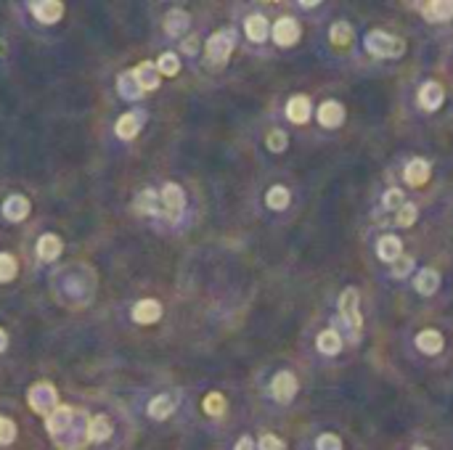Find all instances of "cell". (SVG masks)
Returning a JSON list of instances; mask_svg holds the SVG:
<instances>
[{
    "label": "cell",
    "mask_w": 453,
    "mask_h": 450,
    "mask_svg": "<svg viewBox=\"0 0 453 450\" xmlns=\"http://www.w3.org/2000/svg\"><path fill=\"white\" fill-rule=\"evenodd\" d=\"M236 450H254V442L249 437H241L239 442H236Z\"/></svg>",
    "instance_id": "cell-41"
},
{
    "label": "cell",
    "mask_w": 453,
    "mask_h": 450,
    "mask_svg": "<svg viewBox=\"0 0 453 450\" xmlns=\"http://www.w3.org/2000/svg\"><path fill=\"white\" fill-rule=\"evenodd\" d=\"M427 22H451L453 19V0H435V3H427L424 8H422Z\"/></svg>",
    "instance_id": "cell-16"
},
{
    "label": "cell",
    "mask_w": 453,
    "mask_h": 450,
    "mask_svg": "<svg viewBox=\"0 0 453 450\" xmlns=\"http://www.w3.org/2000/svg\"><path fill=\"white\" fill-rule=\"evenodd\" d=\"M16 440V424L0 416V445H11Z\"/></svg>",
    "instance_id": "cell-37"
},
{
    "label": "cell",
    "mask_w": 453,
    "mask_h": 450,
    "mask_svg": "<svg viewBox=\"0 0 453 450\" xmlns=\"http://www.w3.org/2000/svg\"><path fill=\"white\" fill-rule=\"evenodd\" d=\"M160 201H162V212L170 217V220H178L183 215V207H186V196H183V188L178 183H164L160 191Z\"/></svg>",
    "instance_id": "cell-4"
},
{
    "label": "cell",
    "mask_w": 453,
    "mask_h": 450,
    "mask_svg": "<svg viewBox=\"0 0 453 450\" xmlns=\"http://www.w3.org/2000/svg\"><path fill=\"white\" fill-rule=\"evenodd\" d=\"M160 318H162V304L157 302V300H141V302H135V307H133L135 323L148 326V323H157Z\"/></svg>",
    "instance_id": "cell-13"
},
{
    "label": "cell",
    "mask_w": 453,
    "mask_h": 450,
    "mask_svg": "<svg viewBox=\"0 0 453 450\" xmlns=\"http://www.w3.org/2000/svg\"><path fill=\"white\" fill-rule=\"evenodd\" d=\"M135 210L141 212V215H160V212H162L160 194H157L154 188H146V191H141V194L135 196Z\"/></svg>",
    "instance_id": "cell-22"
},
{
    "label": "cell",
    "mask_w": 453,
    "mask_h": 450,
    "mask_svg": "<svg viewBox=\"0 0 453 450\" xmlns=\"http://www.w3.org/2000/svg\"><path fill=\"white\" fill-rule=\"evenodd\" d=\"M329 38H332L334 45H347V42L353 40V29H350V24H345V22H337V24L332 26V32H329Z\"/></svg>",
    "instance_id": "cell-33"
},
{
    "label": "cell",
    "mask_w": 453,
    "mask_h": 450,
    "mask_svg": "<svg viewBox=\"0 0 453 450\" xmlns=\"http://www.w3.org/2000/svg\"><path fill=\"white\" fill-rule=\"evenodd\" d=\"M416 217H419V210H416L413 204H408V201H406V204L398 210V217H395V220H398L400 228H408V225L416 223Z\"/></svg>",
    "instance_id": "cell-35"
},
{
    "label": "cell",
    "mask_w": 453,
    "mask_h": 450,
    "mask_svg": "<svg viewBox=\"0 0 453 450\" xmlns=\"http://www.w3.org/2000/svg\"><path fill=\"white\" fill-rule=\"evenodd\" d=\"M260 450H286L284 440L276 435H263L260 437Z\"/></svg>",
    "instance_id": "cell-40"
},
{
    "label": "cell",
    "mask_w": 453,
    "mask_h": 450,
    "mask_svg": "<svg viewBox=\"0 0 453 450\" xmlns=\"http://www.w3.org/2000/svg\"><path fill=\"white\" fill-rule=\"evenodd\" d=\"M117 93H120L122 98H128V101H138L144 91H141V85H138L133 72H122L120 77H117Z\"/></svg>",
    "instance_id": "cell-23"
},
{
    "label": "cell",
    "mask_w": 453,
    "mask_h": 450,
    "mask_svg": "<svg viewBox=\"0 0 453 450\" xmlns=\"http://www.w3.org/2000/svg\"><path fill=\"white\" fill-rule=\"evenodd\" d=\"M59 254H61V238L56 233H45V236L38 238V257L43 263H54V260H59Z\"/></svg>",
    "instance_id": "cell-20"
},
{
    "label": "cell",
    "mask_w": 453,
    "mask_h": 450,
    "mask_svg": "<svg viewBox=\"0 0 453 450\" xmlns=\"http://www.w3.org/2000/svg\"><path fill=\"white\" fill-rule=\"evenodd\" d=\"M27 215H29V201L22 196V194H14V196L6 199V204H3V217H6V220L22 223Z\"/></svg>",
    "instance_id": "cell-14"
},
{
    "label": "cell",
    "mask_w": 453,
    "mask_h": 450,
    "mask_svg": "<svg viewBox=\"0 0 453 450\" xmlns=\"http://www.w3.org/2000/svg\"><path fill=\"white\" fill-rule=\"evenodd\" d=\"M236 45V32L233 29H220L207 40V59L210 64H226L231 51Z\"/></svg>",
    "instance_id": "cell-2"
},
{
    "label": "cell",
    "mask_w": 453,
    "mask_h": 450,
    "mask_svg": "<svg viewBox=\"0 0 453 450\" xmlns=\"http://www.w3.org/2000/svg\"><path fill=\"white\" fill-rule=\"evenodd\" d=\"M318 122L323 127H339L345 122V106L339 101H323L318 106Z\"/></svg>",
    "instance_id": "cell-12"
},
{
    "label": "cell",
    "mask_w": 453,
    "mask_h": 450,
    "mask_svg": "<svg viewBox=\"0 0 453 450\" xmlns=\"http://www.w3.org/2000/svg\"><path fill=\"white\" fill-rule=\"evenodd\" d=\"M286 143H289V138H286V132L284 130H270L266 138V146L273 151V154H281L284 148H286Z\"/></svg>",
    "instance_id": "cell-34"
},
{
    "label": "cell",
    "mask_w": 453,
    "mask_h": 450,
    "mask_svg": "<svg viewBox=\"0 0 453 450\" xmlns=\"http://www.w3.org/2000/svg\"><path fill=\"white\" fill-rule=\"evenodd\" d=\"M443 344H445V339H443V334L438 329H424L419 331V336H416V347L424 355H438L440 350H443Z\"/></svg>",
    "instance_id": "cell-17"
},
{
    "label": "cell",
    "mask_w": 453,
    "mask_h": 450,
    "mask_svg": "<svg viewBox=\"0 0 453 450\" xmlns=\"http://www.w3.org/2000/svg\"><path fill=\"white\" fill-rule=\"evenodd\" d=\"M29 405L35 413H43V416H48L51 410L59 405V395H56V387L48 382H38L32 389H29Z\"/></svg>",
    "instance_id": "cell-3"
},
{
    "label": "cell",
    "mask_w": 453,
    "mask_h": 450,
    "mask_svg": "<svg viewBox=\"0 0 453 450\" xmlns=\"http://www.w3.org/2000/svg\"><path fill=\"white\" fill-rule=\"evenodd\" d=\"M244 29H247V38L252 40V42H263V40L270 35V24H268V19L263 16V13H252V16H247Z\"/></svg>",
    "instance_id": "cell-18"
},
{
    "label": "cell",
    "mask_w": 453,
    "mask_h": 450,
    "mask_svg": "<svg viewBox=\"0 0 453 450\" xmlns=\"http://www.w3.org/2000/svg\"><path fill=\"white\" fill-rule=\"evenodd\" d=\"M204 410L210 416H223L226 413V397L220 395V392H210V395L204 397Z\"/></svg>",
    "instance_id": "cell-32"
},
{
    "label": "cell",
    "mask_w": 453,
    "mask_h": 450,
    "mask_svg": "<svg viewBox=\"0 0 453 450\" xmlns=\"http://www.w3.org/2000/svg\"><path fill=\"white\" fill-rule=\"evenodd\" d=\"M29 11L35 13V19L43 22V24H56L64 16V6L59 0H32Z\"/></svg>",
    "instance_id": "cell-8"
},
{
    "label": "cell",
    "mask_w": 453,
    "mask_h": 450,
    "mask_svg": "<svg viewBox=\"0 0 453 450\" xmlns=\"http://www.w3.org/2000/svg\"><path fill=\"white\" fill-rule=\"evenodd\" d=\"M316 344H318V350L323 355H337V352L342 350V336H339V331L337 329H326L318 334Z\"/></svg>",
    "instance_id": "cell-25"
},
{
    "label": "cell",
    "mask_w": 453,
    "mask_h": 450,
    "mask_svg": "<svg viewBox=\"0 0 453 450\" xmlns=\"http://www.w3.org/2000/svg\"><path fill=\"white\" fill-rule=\"evenodd\" d=\"M286 117L292 119L294 125H302L310 119V98L307 95H292L286 104Z\"/></svg>",
    "instance_id": "cell-21"
},
{
    "label": "cell",
    "mask_w": 453,
    "mask_h": 450,
    "mask_svg": "<svg viewBox=\"0 0 453 450\" xmlns=\"http://www.w3.org/2000/svg\"><path fill=\"white\" fill-rule=\"evenodd\" d=\"M157 69H160L162 77H175L181 72V59L175 53H162L160 61H157Z\"/></svg>",
    "instance_id": "cell-30"
},
{
    "label": "cell",
    "mask_w": 453,
    "mask_h": 450,
    "mask_svg": "<svg viewBox=\"0 0 453 450\" xmlns=\"http://www.w3.org/2000/svg\"><path fill=\"white\" fill-rule=\"evenodd\" d=\"M443 101H445V91H443L440 82H424L422 85V91H419V104H422V109L435 111V109L443 106Z\"/></svg>",
    "instance_id": "cell-11"
},
{
    "label": "cell",
    "mask_w": 453,
    "mask_h": 450,
    "mask_svg": "<svg viewBox=\"0 0 453 450\" xmlns=\"http://www.w3.org/2000/svg\"><path fill=\"white\" fill-rule=\"evenodd\" d=\"M270 392H273V397L279 403H292V397L297 395V376H294L292 371L276 373L273 382H270Z\"/></svg>",
    "instance_id": "cell-7"
},
{
    "label": "cell",
    "mask_w": 453,
    "mask_h": 450,
    "mask_svg": "<svg viewBox=\"0 0 453 450\" xmlns=\"http://www.w3.org/2000/svg\"><path fill=\"white\" fill-rule=\"evenodd\" d=\"M16 273H19V267H16L14 254H8V251H0V284H8V281H14Z\"/></svg>",
    "instance_id": "cell-31"
},
{
    "label": "cell",
    "mask_w": 453,
    "mask_h": 450,
    "mask_svg": "<svg viewBox=\"0 0 453 450\" xmlns=\"http://www.w3.org/2000/svg\"><path fill=\"white\" fill-rule=\"evenodd\" d=\"M358 289H345L342 291V297H339V318L347 323V329L353 331H360L363 326V318H360V310H358Z\"/></svg>",
    "instance_id": "cell-5"
},
{
    "label": "cell",
    "mask_w": 453,
    "mask_h": 450,
    "mask_svg": "<svg viewBox=\"0 0 453 450\" xmlns=\"http://www.w3.org/2000/svg\"><path fill=\"white\" fill-rule=\"evenodd\" d=\"M363 45H366V51L371 56H379V59H400L406 53V42L395 38V35H387L382 29L369 32L366 40H363Z\"/></svg>",
    "instance_id": "cell-1"
},
{
    "label": "cell",
    "mask_w": 453,
    "mask_h": 450,
    "mask_svg": "<svg viewBox=\"0 0 453 450\" xmlns=\"http://www.w3.org/2000/svg\"><path fill=\"white\" fill-rule=\"evenodd\" d=\"M411 450H429V448H424V445H416V448H411Z\"/></svg>",
    "instance_id": "cell-44"
},
{
    "label": "cell",
    "mask_w": 453,
    "mask_h": 450,
    "mask_svg": "<svg viewBox=\"0 0 453 450\" xmlns=\"http://www.w3.org/2000/svg\"><path fill=\"white\" fill-rule=\"evenodd\" d=\"M316 450H342V440L332 432H326V435H321L316 440Z\"/></svg>",
    "instance_id": "cell-38"
},
{
    "label": "cell",
    "mask_w": 453,
    "mask_h": 450,
    "mask_svg": "<svg viewBox=\"0 0 453 450\" xmlns=\"http://www.w3.org/2000/svg\"><path fill=\"white\" fill-rule=\"evenodd\" d=\"M382 204H385L387 210H400L406 201H403V191H398V188H390L385 194V199H382Z\"/></svg>",
    "instance_id": "cell-39"
},
{
    "label": "cell",
    "mask_w": 453,
    "mask_h": 450,
    "mask_svg": "<svg viewBox=\"0 0 453 450\" xmlns=\"http://www.w3.org/2000/svg\"><path fill=\"white\" fill-rule=\"evenodd\" d=\"M188 13L181 11V8H173V11L167 13V19H164V29H167V35H173V38H178V35H183L188 29Z\"/></svg>",
    "instance_id": "cell-28"
},
{
    "label": "cell",
    "mask_w": 453,
    "mask_h": 450,
    "mask_svg": "<svg viewBox=\"0 0 453 450\" xmlns=\"http://www.w3.org/2000/svg\"><path fill=\"white\" fill-rule=\"evenodd\" d=\"M144 111H128V114H122L120 119H117V125H114V132L120 135L122 141H130V138H135L138 135V130L144 127Z\"/></svg>",
    "instance_id": "cell-9"
},
{
    "label": "cell",
    "mask_w": 453,
    "mask_h": 450,
    "mask_svg": "<svg viewBox=\"0 0 453 450\" xmlns=\"http://www.w3.org/2000/svg\"><path fill=\"white\" fill-rule=\"evenodd\" d=\"M135 79H138V85H141V91H157L162 82V75L157 64H151V61H141V64L133 69Z\"/></svg>",
    "instance_id": "cell-10"
},
{
    "label": "cell",
    "mask_w": 453,
    "mask_h": 450,
    "mask_svg": "<svg viewBox=\"0 0 453 450\" xmlns=\"http://www.w3.org/2000/svg\"><path fill=\"white\" fill-rule=\"evenodd\" d=\"M6 347H8V334H6V331L0 329V352H3Z\"/></svg>",
    "instance_id": "cell-42"
},
{
    "label": "cell",
    "mask_w": 453,
    "mask_h": 450,
    "mask_svg": "<svg viewBox=\"0 0 453 450\" xmlns=\"http://www.w3.org/2000/svg\"><path fill=\"white\" fill-rule=\"evenodd\" d=\"M270 38H273V42L281 45V48H289V45H294V42L300 40V24L294 22L292 16H284V19H279V22L273 24Z\"/></svg>",
    "instance_id": "cell-6"
},
{
    "label": "cell",
    "mask_w": 453,
    "mask_h": 450,
    "mask_svg": "<svg viewBox=\"0 0 453 450\" xmlns=\"http://www.w3.org/2000/svg\"><path fill=\"white\" fill-rule=\"evenodd\" d=\"M173 410H175V397H170V395H157L151 403H148V416L157 419V421L167 419Z\"/></svg>",
    "instance_id": "cell-27"
},
{
    "label": "cell",
    "mask_w": 453,
    "mask_h": 450,
    "mask_svg": "<svg viewBox=\"0 0 453 450\" xmlns=\"http://www.w3.org/2000/svg\"><path fill=\"white\" fill-rule=\"evenodd\" d=\"M112 437V421H109L107 416H93L91 421H88V440L91 442H104Z\"/></svg>",
    "instance_id": "cell-24"
},
{
    "label": "cell",
    "mask_w": 453,
    "mask_h": 450,
    "mask_svg": "<svg viewBox=\"0 0 453 450\" xmlns=\"http://www.w3.org/2000/svg\"><path fill=\"white\" fill-rule=\"evenodd\" d=\"M440 286V273L438 270H432V267H424L419 276H416V291L422 294V297H429V294H435Z\"/></svg>",
    "instance_id": "cell-26"
},
{
    "label": "cell",
    "mask_w": 453,
    "mask_h": 450,
    "mask_svg": "<svg viewBox=\"0 0 453 450\" xmlns=\"http://www.w3.org/2000/svg\"><path fill=\"white\" fill-rule=\"evenodd\" d=\"M266 204L270 210H279V212L286 210V207H289V191H286L284 185H273V188L268 191Z\"/></svg>",
    "instance_id": "cell-29"
},
{
    "label": "cell",
    "mask_w": 453,
    "mask_h": 450,
    "mask_svg": "<svg viewBox=\"0 0 453 450\" xmlns=\"http://www.w3.org/2000/svg\"><path fill=\"white\" fill-rule=\"evenodd\" d=\"M376 254H379V260L392 265L403 254V241L398 236H382L376 241Z\"/></svg>",
    "instance_id": "cell-19"
},
{
    "label": "cell",
    "mask_w": 453,
    "mask_h": 450,
    "mask_svg": "<svg viewBox=\"0 0 453 450\" xmlns=\"http://www.w3.org/2000/svg\"><path fill=\"white\" fill-rule=\"evenodd\" d=\"M411 267H413V257L400 254L398 260L392 263V278H406L408 273H411Z\"/></svg>",
    "instance_id": "cell-36"
},
{
    "label": "cell",
    "mask_w": 453,
    "mask_h": 450,
    "mask_svg": "<svg viewBox=\"0 0 453 450\" xmlns=\"http://www.w3.org/2000/svg\"><path fill=\"white\" fill-rule=\"evenodd\" d=\"M183 48H186V51H191V53H194V51H197V40H194V38H191V40H186V45H183Z\"/></svg>",
    "instance_id": "cell-43"
},
{
    "label": "cell",
    "mask_w": 453,
    "mask_h": 450,
    "mask_svg": "<svg viewBox=\"0 0 453 450\" xmlns=\"http://www.w3.org/2000/svg\"><path fill=\"white\" fill-rule=\"evenodd\" d=\"M406 183L408 185H424L429 180V162L422 157H413L408 164H406V172H403Z\"/></svg>",
    "instance_id": "cell-15"
}]
</instances>
